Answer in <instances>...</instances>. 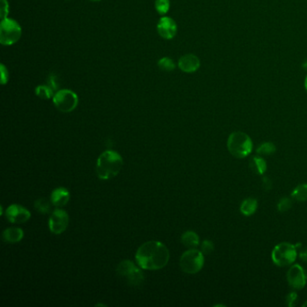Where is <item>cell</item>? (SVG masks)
<instances>
[{
    "mask_svg": "<svg viewBox=\"0 0 307 307\" xmlns=\"http://www.w3.org/2000/svg\"><path fill=\"white\" fill-rule=\"evenodd\" d=\"M135 259L138 266L144 270H160L169 262L170 252L160 241H147L138 249Z\"/></svg>",
    "mask_w": 307,
    "mask_h": 307,
    "instance_id": "6da1fadb",
    "label": "cell"
},
{
    "mask_svg": "<svg viewBox=\"0 0 307 307\" xmlns=\"http://www.w3.org/2000/svg\"><path fill=\"white\" fill-rule=\"evenodd\" d=\"M124 160L118 152L106 151L97 159L96 174L100 179H109L118 175Z\"/></svg>",
    "mask_w": 307,
    "mask_h": 307,
    "instance_id": "7a4b0ae2",
    "label": "cell"
},
{
    "mask_svg": "<svg viewBox=\"0 0 307 307\" xmlns=\"http://www.w3.org/2000/svg\"><path fill=\"white\" fill-rule=\"evenodd\" d=\"M230 153L238 159H243L252 152L253 148L252 139L243 132H234L230 134L227 141Z\"/></svg>",
    "mask_w": 307,
    "mask_h": 307,
    "instance_id": "3957f363",
    "label": "cell"
},
{
    "mask_svg": "<svg viewBox=\"0 0 307 307\" xmlns=\"http://www.w3.org/2000/svg\"><path fill=\"white\" fill-rule=\"evenodd\" d=\"M117 274L133 288H140L145 283V275L131 260H122L117 267Z\"/></svg>",
    "mask_w": 307,
    "mask_h": 307,
    "instance_id": "277c9868",
    "label": "cell"
},
{
    "mask_svg": "<svg viewBox=\"0 0 307 307\" xmlns=\"http://www.w3.org/2000/svg\"><path fill=\"white\" fill-rule=\"evenodd\" d=\"M22 35V28L18 23L11 18L2 19L0 25V43L5 46L15 45Z\"/></svg>",
    "mask_w": 307,
    "mask_h": 307,
    "instance_id": "5b68a950",
    "label": "cell"
},
{
    "mask_svg": "<svg viewBox=\"0 0 307 307\" xmlns=\"http://www.w3.org/2000/svg\"><path fill=\"white\" fill-rule=\"evenodd\" d=\"M204 258L203 252L196 249H190L182 254L179 265L181 270L188 274H196L203 269Z\"/></svg>",
    "mask_w": 307,
    "mask_h": 307,
    "instance_id": "8992f818",
    "label": "cell"
},
{
    "mask_svg": "<svg viewBox=\"0 0 307 307\" xmlns=\"http://www.w3.org/2000/svg\"><path fill=\"white\" fill-rule=\"evenodd\" d=\"M296 248V245L288 242H282L280 244L275 246L271 254L275 265L286 267L295 262L297 257Z\"/></svg>",
    "mask_w": 307,
    "mask_h": 307,
    "instance_id": "52a82bcc",
    "label": "cell"
},
{
    "mask_svg": "<svg viewBox=\"0 0 307 307\" xmlns=\"http://www.w3.org/2000/svg\"><path fill=\"white\" fill-rule=\"evenodd\" d=\"M52 100L55 108L63 113H70L78 107V96L70 89H60L57 91Z\"/></svg>",
    "mask_w": 307,
    "mask_h": 307,
    "instance_id": "ba28073f",
    "label": "cell"
},
{
    "mask_svg": "<svg viewBox=\"0 0 307 307\" xmlns=\"http://www.w3.org/2000/svg\"><path fill=\"white\" fill-rule=\"evenodd\" d=\"M69 226V215L66 211L56 209L49 220V229L54 234H60L65 232Z\"/></svg>",
    "mask_w": 307,
    "mask_h": 307,
    "instance_id": "9c48e42d",
    "label": "cell"
},
{
    "mask_svg": "<svg viewBox=\"0 0 307 307\" xmlns=\"http://www.w3.org/2000/svg\"><path fill=\"white\" fill-rule=\"evenodd\" d=\"M286 278H288L289 285L292 289H296V290L303 289L306 285V274H305L303 268L298 264L293 265L289 269L288 274H286Z\"/></svg>",
    "mask_w": 307,
    "mask_h": 307,
    "instance_id": "30bf717a",
    "label": "cell"
},
{
    "mask_svg": "<svg viewBox=\"0 0 307 307\" xmlns=\"http://www.w3.org/2000/svg\"><path fill=\"white\" fill-rule=\"evenodd\" d=\"M6 217L13 223H23L31 218V213L22 206L14 203L9 206L7 209Z\"/></svg>",
    "mask_w": 307,
    "mask_h": 307,
    "instance_id": "8fae6325",
    "label": "cell"
},
{
    "mask_svg": "<svg viewBox=\"0 0 307 307\" xmlns=\"http://www.w3.org/2000/svg\"><path fill=\"white\" fill-rule=\"evenodd\" d=\"M157 31L163 39L170 40L176 36L178 32V26L173 19L169 16H163L158 22Z\"/></svg>",
    "mask_w": 307,
    "mask_h": 307,
    "instance_id": "7c38bea8",
    "label": "cell"
},
{
    "mask_svg": "<svg viewBox=\"0 0 307 307\" xmlns=\"http://www.w3.org/2000/svg\"><path fill=\"white\" fill-rule=\"evenodd\" d=\"M200 59L197 56L192 53L185 54L182 56L178 60V66L183 72L185 73H194L199 70Z\"/></svg>",
    "mask_w": 307,
    "mask_h": 307,
    "instance_id": "4fadbf2b",
    "label": "cell"
},
{
    "mask_svg": "<svg viewBox=\"0 0 307 307\" xmlns=\"http://www.w3.org/2000/svg\"><path fill=\"white\" fill-rule=\"evenodd\" d=\"M71 194L65 188H58L54 189L51 195V201L55 207H64L69 203Z\"/></svg>",
    "mask_w": 307,
    "mask_h": 307,
    "instance_id": "5bb4252c",
    "label": "cell"
},
{
    "mask_svg": "<svg viewBox=\"0 0 307 307\" xmlns=\"http://www.w3.org/2000/svg\"><path fill=\"white\" fill-rule=\"evenodd\" d=\"M2 238L8 243H16L24 238V231L15 227L8 228L2 233Z\"/></svg>",
    "mask_w": 307,
    "mask_h": 307,
    "instance_id": "9a60e30c",
    "label": "cell"
},
{
    "mask_svg": "<svg viewBox=\"0 0 307 307\" xmlns=\"http://www.w3.org/2000/svg\"><path fill=\"white\" fill-rule=\"evenodd\" d=\"M181 241L187 248L196 249L199 245V237L195 232L188 231L182 234Z\"/></svg>",
    "mask_w": 307,
    "mask_h": 307,
    "instance_id": "2e32d148",
    "label": "cell"
},
{
    "mask_svg": "<svg viewBox=\"0 0 307 307\" xmlns=\"http://www.w3.org/2000/svg\"><path fill=\"white\" fill-rule=\"evenodd\" d=\"M250 169L256 174L263 175L267 170L266 160L259 156H255L250 161Z\"/></svg>",
    "mask_w": 307,
    "mask_h": 307,
    "instance_id": "e0dca14e",
    "label": "cell"
},
{
    "mask_svg": "<svg viewBox=\"0 0 307 307\" xmlns=\"http://www.w3.org/2000/svg\"><path fill=\"white\" fill-rule=\"evenodd\" d=\"M258 208V201L254 198H246L241 203L240 211L245 216H251Z\"/></svg>",
    "mask_w": 307,
    "mask_h": 307,
    "instance_id": "ac0fdd59",
    "label": "cell"
},
{
    "mask_svg": "<svg viewBox=\"0 0 307 307\" xmlns=\"http://www.w3.org/2000/svg\"><path fill=\"white\" fill-rule=\"evenodd\" d=\"M292 198L299 201V202H303L307 200V183L301 184L296 187V189H294L291 194Z\"/></svg>",
    "mask_w": 307,
    "mask_h": 307,
    "instance_id": "d6986e66",
    "label": "cell"
},
{
    "mask_svg": "<svg viewBox=\"0 0 307 307\" xmlns=\"http://www.w3.org/2000/svg\"><path fill=\"white\" fill-rule=\"evenodd\" d=\"M35 94L42 99H50L54 96V90L50 86L40 85L35 89Z\"/></svg>",
    "mask_w": 307,
    "mask_h": 307,
    "instance_id": "ffe728a7",
    "label": "cell"
},
{
    "mask_svg": "<svg viewBox=\"0 0 307 307\" xmlns=\"http://www.w3.org/2000/svg\"><path fill=\"white\" fill-rule=\"evenodd\" d=\"M276 151H277V148L274 144L268 141V142H263L262 145H259L257 149V153L261 156L272 155V154H274Z\"/></svg>",
    "mask_w": 307,
    "mask_h": 307,
    "instance_id": "44dd1931",
    "label": "cell"
},
{
    "mask_svg": "<svg viewBox=\"0 0 307 307\" xmlns=\"http://www.w3.org/2000/svg\"><path fill=\"white\" fill-rule=\"evenodd\" d=\"M158 66L160 70L164 71H171L175 70L176 64L174 60L169 57H163L158 62Z\"/></svg>",
    "mask_w": 307,
    "mask_h": 307,
    "instance_id": "7402d4cb",
    "label": "cell"
},
{
    "mask_svg": "<svg viewBox=\"0 0 307 307\" xmlns=\"http://www.w3.org/2000/svg\"><path fill=\"white\" fill-rule=\"evenodd\" d=\"M34 208L41 214H48L51 210V204L45 198H39L34 202Z\"/></svg>",
    "mask_w": 307,
    "mask_h": 307,
    "instance_id": "603a6c76",
    "label": "cell"
},
{
    "mask_svg": "<svg viewBox=\"0 0 307 307\" xmlns=\"http://www.w3.org/2000/svg\"><path fill=\"white\" fill-rule=\"evenodd\" d=\"M170 0H156L155 1L156 11L158 12L159 15H166L170 10Z\"/></svg>",
    "mask_w": 307,
    "mask_h": 307,
    "instance_id": "cb8c5ba5",
    "label": "cell"
},
{
    "mask_svg": "<svg viewBox=\"0 0 307 307\" xmlns=\"http://www.w3.org/2000/svg\"><path fill=\"white\" fill-rule=\"evenodd\" d=\"M292 204V200L290 199L289 197H283L278 201L277 208L280 213H285V212H288L291 209Z\"/></svg>",
    "mask_w": 307,
    "mask_h": 307,
    "instance_id": "d4e9b609",
    "label": "cell"
},
{
    "mask_svg": "<svg viewBox=\"0 0 307 307\" xmlns=\"http://www.w3.org/2000/svg\"><path fill=\"white\" fill-rule=\"evenodd\" d=\"M214 249H215V246H214L213 241H209V240L203 241L201 244V252L206 255L211 254L212 252H214Z\"/></svg>",
    "mask_w": 307,
    "mask_h": 307,
    "instance_id": "484cf974",
    "label": "cell"
},
{
    "mask_svg": "<svg viewBox=\"0 0 307 307\" xmlns=\"http://www.w3.org/2000/svg\"><path fill=\"white\" fill-rule=\"evenodd\" d=\"M297 298H298V295L296 292L289 293L285 298V303L289 306L294 307L297 303Z\"/></svg>",
    "mask_w": 307,
    "mask_h": 307,
    "instance_id": "4316f807",
    "label": "cell"
},
{
    "mask_svg": "<svg viewBox=\"0 0 307 307\" xmlns=\"http://www.w3.org/2000/svg\"><path fill=\"white\" fill-rule=\"evenodd\" d=\"M57 79H58L57 76L54 74L49 75L48 79H47V82H48L47 85L50 86L54 91L59 88V82Z\"/></svg>",
    "mask_w": 307,
    "mask_h": 307,
    "instance_id": "83f0119b",
    "label": "cell"
},
{
    "mask_svg": "<svg viewBox=\"0 0 307 307\" xmlns=\"http://www.w3.org/2000/svg\"><path fill=\"white\" fill-rule=\"evenodd\" d=\"M8 8L9 6H8V0H1V9H0L1 18L5 19L8 17Z\"/></svg>",
    "mask_w": 307,
    "mask_h": 307,
    "instance_id": "f1b7e54d",
    "label": "cell"
},
{
    "mask_svg": "<svg viewBox=\"0 0 307 307\" xmlns=\"http://www.w3.org/2000/svg\"><path fill=\"white\" fill-rule=\"evenodd\" d=\"M8 82V71L4 64H1V84L5 85Z\"/></svg>",
    "mask_w": 307,
    "mask_h": 307,
    "instance_id": "f546056e",
    "label": "cell"
},
{
    "mask_svg": "<svg viewBox=\"0 0 307 307\" xmlns=\"http://www.w3.org/2000/svg\"><path fill=\"white\" fill-rule=\"evenodd\" d=\"M262 187L265 190H270L272 189V181L270 180L268 177H263L262 178Z\"/></svg>",
    "mask_w": 307,
    "mask_h": 307,
    "instance_id": "4dcf8cb0",
    "label": "cell"
},
{
    "mask_svg": "<svg viewBox=\"0 0 307 307\" xmlns=\"http://www.w3.org/2000/svg\"><path fill=\"white\" fill-rule=\"evenodd\" d=\"M299 258L303 260V262H307V249L300 252Z\"/></svg>",
    "mask_w": 307,
    "mask_h": 307,
    "instance_id": "1f68e13d",
    "label": "cell"
},
{
    "mask_svg": "<svg viewBox=\"0 0 307 307\" xmlns=\"http://www.w3.org/2000/svg\"><path fill=\"white\" fill-rule=\"evenodd\" d=\"M304 89H305V90H306L307 92V75L306 77H305V78H304Z\"/></svg>",
    "mask_w": 307,
    "mask_h": 307,
    "instance_id": "d6a6232c",
    "label": "cell"
},
{
    "mask_svg": "<svg viewBox=\"0 0 307 307\" xmlns=\"http://www.w3.org/2000/svg\"><path fill=\"white\" fill-rule=\"evenodd\" d=\"M303 307L307 306V301H306V302H305V303H303Z\"/></svg>",
    "mask_w": 307,
    "mask_h": 307,
    "instance_id": "836d02e7",
    "label": "cell"
},
{
    "mask_svg": "<svg viewBox=\"0 0 307 307\" xmlns=\"http://www.w3.org/2000/svg\"><path fill=\"white\" fill-rule=\"evenodd\" d=\"M91 1H100V0H91Z\"/></svg>",
    "mask_w": 307,
    "mask_h": 307,
    "instance_id": "e575fe53",
    "label": "cell"
}]
</instances>
